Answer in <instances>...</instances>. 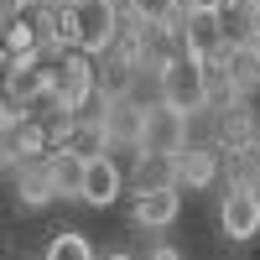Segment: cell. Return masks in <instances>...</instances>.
<instances>
[{
	"instance_id": "5bb4252c",
	"label": "cell",
	"mask_w": 260,
	"mask_h": 260,
	"mask_svg": "<svg viewBox=\"0 0 260 260\" xmlns=\"http://www.w3.org/2000/svg\"><path fill=\"white\" fill-rule=\"evenodd\" d=\"M219 177V146H187L177 151V182L182 187H208Z\"/></svg>"
},
{
	"instance_id": "e0dca14e",
	"label": "cell",
	"mask_w": 260,
	"mask_h": 260,
	"mask_svg": "<svg viewBox=\"0 0 260 260\" xmlns=\"http://www.w3.org/2000/svg\"><path fill=\"white\" fill-rule=\"evenodd\" d=\"M125 94L141 104V110H151V104H161V68L156 62H130V78H125Z\"/></svg>"
},
{
	"instance_id": "cb8c5ba5",
	"label": "cell",
	"mask_w": 260,
	"mask_h": 260,
	"mask_svg": "<svg viewBox=\"0 0 260 260\" xmlns=\"http://www.w3.org/2000/svg\"><path fill=\"white\" fill-rule=\"evenodd\" d=\"M255 11H260V0H255Z\"/></svg>"
},
{
	"instance_id": "6da1fadb",
	"label": "cell",
	"mask_w": 260,
	"mask_h": 260,
	"mask_svg": "<svg viewBox=\"0 0 260 260\" xmlns=\"http://www.w3.org/2000/svg\"><path fill=\"white\" fill-rule=\"evenodd\" d=\"M125 37L120 21V0H73V6H57V47H78V52H110Z\"/></svg>"
},
{
	"instance_id": "277c9868",
	"label": "cell",
	"mask_w": 260,
	"mask_h": 260,
	"mask_svg": "<svg viewBox=\"0 0 260 260\" xmlns=\"http://www.w3.org/2000/svg\"><path fill=\"white\" fill-rule=\"evenodd\" d=\"M219 224L234 245L240 240H255L260 234V182L255 177H234L219 198Z\"/></svg>"
},
{
	"instance_id": "9a60e30c",
	"label": "cell",
	"mask_w": 260,
	"mask_h": 260,
	"mask_svg": "<svg viewBox=\"0 0 260 260\" xmlns=\"http://www.w3.org/2000/svg\"><path fill=\"white\" fill-rule=\"evenodd\" d=\"M62 146L78 151V156H104V151H115V141H110V130H104L99 115H78L68 125V141H62Z\"/></svg>"
},
{
	"instance_id": "4fadbf2b",
	"label": "cell",
	"mask_w": 260,
	"mask_h": 260,
	"mask_svg": "<svg viewBox=\"0 0 260 260\" xmlns=\"http://www.w3.org/2000/svg\"><path fill=\"white\" fill-rule=\"evenodd\" d=\"M255 141H260V125H255V110H250L245 99L224 104V110H219V146L240 151V146H255Z\"/></svg>"
},
{
	"instance_id": "7c38bea8",
	"label": "cell",
	"mask_w": 260,
	"mask_h": 260,
	"mask_svg": "<svg viewBox=\"0 0 260 260\" xmlns=\"http://www.w3.org/2000/svg\"><path fill=\"white\" fill-rule=\"evenodd\" d=\"M219 62H224V73L234 78V89H240L245 99L260 89V47H255V42H229Z\"/></svg>"
},
{
	"instance_id": "5b68a950",
	"label": "cell",
	"mask_w": 260,
	"mask_h": 260,
	"mask_svg": "<svg viewBox=\"0 0 260 260\" xmlns=\"http://www.w3.org/2000/svg\"><path fill=\"white\" fill-rule=\"evenodd\" d=\"M99 120H104V130H110L115 146H125V151L146 146V110L130 94H104L99 99Z\"/></svg>"
},
{
	"instance_id": "7402d4cb",
	"label": "cell",
	"mask_w": 260,
	"mask_h": 260,
	"mask_svg": "<svg viewBox=\"0 0 260 260\" xmlns=\"http://www.w3.org/2000/svg\"><path fill=\"white\" fill-rule=\"evenodd\" d=\"M250 42H255V47H260V26H255V37H250Z\"/></svg>"
},
{
	"instance_id": "8fae6325",
	"label": "cell",
	"mask_w": 260,
	"mask_h": 260,
	"mask_svg": "<svg viewBox=\"0 0 260 260\" xmlns=\"http://www.w3.org/2000/svg\"><path fill=\"white\" fill-rule=\"evenodd\" d=\"M11 177H16V198L26 203V208H42V203H52V198H57V182H52L47 156H31L26 167H16Z\"/></svg>"
},
{
	"instance_id": "9c48e42d",
	"label": "cell",
	"mask_w": 260,
	"mask_h": 260,
	"mask_svg": "<svg viewBox=\"0 0 260 260\" xmlns=\"http://www.w3.org/2000/svg\"><path fill=\"white\" fill-rule=\"evenodd\" d=\"M177 208H182V187H146L130 203V224L136 229H167V224H177Z\"/></svg>"
},
{
	"instance_id": "ba28073f",
	"label": "cell",
	"mask_w": 260,
	"mask_h": 260,
	"mask_svg": "<svg viewBox=\"0 0 260 260\" xmlns=\"http://www.w3.org/2000/svg\"><path fill=\"white\" fill-rule=\"evenodd\" d=\"M120 187H125V172L115 167V156H110V151L83 161V187H78V198L89 203V208H110V203L120 198Z\"/></svg>"
},
{
	"instance_id": "ffe728a7",
	"label": "cell",
	"mask_w": 260,
	"mask_h": 260,
	"mask_svg": "<svg viewBox=\"0 0 260 260\" xmlns=\"http://www.w3.org/2000/svg\"><path fill=\"white\" fill-rule=\"evenodd\" d=\"M125 11H130V21H177L187 6L182 0H125Z\"/></svg>"
},
{
	"instance_id": "7a4b0ae2",
	"label": "cell",
	"mask_w": 260,
	"mask_h": 260,
	"mask_svg": "<svg viewBox=\"0 0 260 260\" xmlns=\"http://www.w3.org/2000/svg\"><path fill=\"white\" fill-rule=\"evenodd\" d=\"M94 94H99V68H94L89 52H68V57L52 62V89H47V104H52V110L78 115Z\"/></svg>"
},
{
	"instance_id": "3957f363",
	"label": "cell",
	"mask_w": 260,
	"mask_h": 260,
	"mask_svg": "<svg viewBox=\"0 0 260 260\" xmlns=\"http://www.w3.org/2000/svg\"><path fill=\"white\" fill-rule=\"evenodd\" d=\"M161 99L177 104V110H187V115H198L208 104V62L192 57V52H177L161 68Z\"/></svg>"
},
{
	"instance_id": "44dd1931",
	"label": "cell",
	"mask_w": 260,
	"mask_h": 260,
	"mask_svg": "<svg viewBox=\"0 0 260 260\" xmlns=\"http://www.w3.org/2000/svg\"><path fill=\"white\" fill-rule=\"evenodd\" d=\"M182 6H187V11H219L224 0H182Z\"/></svg>"
},
{
	"instance_id": "d6986e66",
	"label": "cell",
	"mask_w": 260,
	"mask_h": 260,
	"mask_svg": "<svg viewBox=\"0 0 260 260\" xmlns=\"http://www.w3.org/2000/svg\"><path fill=\"white\" fill-rule=\"evenodd\" d=\"M47 260H94V245H89V234L62 229V234L47 240Z\"/></svg>"
},
{
	"instance_id": "52a82bcc",
	"label": "cell",
	"mask_w": 260,
	"mask_h": 260,
	"mask_svg": "<svg viewBox=\"0 0 260 260\" xmlns=\"http://www.w3.org/2000/svg\"><path fill=\"white\" fill-rule=\"evenodd\" d=\"M177 31H182V52L203 57V62L224 57V47H229L219 11H182V16H177Z\"/></svg>"
},
{
	"instance_id": "8992f818",
	"label": "cell",
	"mask_w": 260,
	"mask_h": 260,
	"mask_svg": "<svg viewBox=\"0 0 260 260\" xmlns=\"http://www.w3.org/2000/svg\"><path fill=\"white\" fill-rule=\"evenodd\" d=\"M146 146L151 151H172V156H177V151H187L192 146V115L187 110H177V104H151L146 110Z\"/></svg>"
},
{
	"instance_id": "603a6c76",
	"label": "cell",
	"mask_w": 260,
	"mask_h": 260,
	"mask_svg": "<svg viewBox=\"0 0 260 260\" xmlns=\"http://www.w3.org/2000/svg\"><path fill=\"white\" fill-rule=\"evenodd\" d=\"M52 6H73V0H52Z\"/></svg>"
},
{
	"instance_id": "30bf717a",
	"label": "cell",
	"mask_w": 260,
	"mask_h": 260,
	"mask_svg": "<svg viewBox=\"0 0 260 260\" xmlns=\"http://www.w3.org/2000/svg\"><path fill=\"white\" fill-rule=\"evenodd\" d=\"M130 187H136V192H146V187H182L177 182V156H172V151L141 146L136 151V167H130Z\"/></svg>"
},
{
	"instance_id": "ac0fdd59",
	"label": "cell",
	"mask_w": 260,
	"mask_h": 260,
	"mask_svg": "<svg viewBox=\"0 0 260 260\" xmlns=\"http://www.w3.org/2000/svg\"><path fill=\"white\" fill-rule=\"evenodd\" d=\"M219 21H224V37L229 42H250L255 26H260V11H255V0H224Z\"/></svg>"
},
{
	"instance_id": "2e32d148",
	"label": "cell",
	"mask_w": 260,
	"mask_h": 260,
	"mask_svg": "<svg viewBox=\"0 0 260 260\" xmlns=\"http://www.w3.org/2000/svg\"><path fill=\"white\" fill-rule=\"evenodd\" d=\"M83 161H89V156H78V151H68V146H52V151H47L57 198H78V187H83Z\"/></svg>"
}]
</instances>
